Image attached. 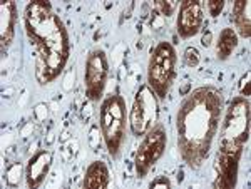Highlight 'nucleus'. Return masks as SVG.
Instances as JSON below:
<instances>
[{
    "label": "nucleus",
    "mask_w": 251,
    "mask_h": 189,
    "mask_svg": "<svg viewBox=\"0 0 251 189\" xmlns=\"http://www.w3.org/2000/svg\"><path fill=\"white\" fill-rule=\"evenodd\" d=\"M176 7H177L176 0H156L154 2V10L166 19H168L169 15H173V12L176 10Z\"/></svg>",
    "instance_id": "16"
},
{
    "label": "nucleus",
    "mask_w": 251,
    "mask_h": 189,
    "mask_svg": "<svg viewBox=\"0 0 251 189\" xmlns=\"http://www.w3.org/2000/svg\"><path fill=\"white\" fill-rule=\"evenodd\" d=\"M223 7H225L223 0H211V2H208V10H209V14H211V17H218V15L221 14Z\"/></svg>",
    "instance_id": "21"
},
{
    "label": "nucleus",
    "mask_w": 251,
    "mask_h": 189,
    "mask_svg": "<svg viewBox=\"0 0 251 189\" xmlns=\"http://www.w3.org/2000/svg\"><path fill=\"white\" fill-rule=\"evenodd\" d=\"M250 87H251V72H250V71H246V74H243V77L240 79V86H238L241 97H246V99H248V95H250Z\"/></svg>",
    "instance_id": "19"
},
{
    "label": "nucleus",
    "mask_w": 251,
    "mask_h": 189,
    "mask_svg": "<svg viewBox=\"0 0 251 189\" xmlns=\"http://www.w3.org/2000/svg\"><path fill=\"white\" fill-rule=\"evenodd\" d=\"M149 188H151V189H157V188L169 189V188H171V181H169L168 178H166V176H159V178L154 179L151 184H149Z\"/></svg>",
    "instance_id": "22"
},
{
    "label": "nucleus",
    "mask_w": 251,
    "mask_h": 189,
    "mask_svg": "<svg viewBox=\"0 0 251 189\" xmlns=\"http://www.w3.org/2000/svg\"><path fill=\"white\" fill-rule=\"evenodd\" d=\"M109 183V169L102 161H94L87 166L84 176V189H104Z\"/></svg>",
    "instance_id": "13"
},
{
    "label": "nucleus",
    "mask_w": 251,
    "mask_h": 189,
    "mask_svg": "<svg viewBox=\"0 0 251 189\" xmlns=\"http://www.w3.org/2000/svg\"><path fill=\"white\" fill-rule=\"evenodd\" d=\"M241 156L229 154L225 151H218L216 161H214V169L218 176L213 186L216 189H231L236 186L238 181V161Z\"/></svg>",
    "instance_id": "10"
},
{
    "label": "nucleus",
    "mask_w": 251,
    "mask_h": 189,
    "mask_svg": "<svg viewBox=\"0 0 251 189\" xmlns=\"http://www.w3.org/2000/svg\"><path fill=\"white\" fill-rule=\"evenodd\" d=\"M176 77V52L169 42H159L151 50L148 66V86L159 99H166Z\"/></svg>",
    "instance_id": "5"
},
{
    "label": "nucleus",
    "mask_w": 251,
    "mask_h": 189,
    "mask_svg": "<svg viewBox=\"0 0 251 189\" xmlns=\"http://www.w3.org/2000/svg\"><path fill=\"white\" fill-rule=\"evenodd\" d=\"M184 64L188 67H196L200 64V52L196 47H188L184 50Z\"/></svg>",
    "instance_id": "18"
},
{
    "label": "nucleus",
    "mask_w": 251,
    "mask_h": 189,
    "mask_svg": "<svg viewBox=\"0 0 251 189\" xmlns=\"http://www.w3.org/2000/svg\"><path fill=\"white\" fill-rule=\"evenodd\" d=\"M203 3L200 0H184L177 15V34L183 39L193 37L203 25Z\"/></svg>",
    "instance_id": "9"
},
{
    "label": "nucleus",
    "mask_w": 251,
    "mask_h": 189,
    "mask_svg": "<svg viewBox=\"0 0 251 189\" xmlns=\"http://www.w3.org/2000/svg\"><path fill=\"white\" fill-rule=\"evenodd\" d=\"M236 46H238L236 32L233 29H223L220 34V39H218V46H216L218 59L226 60L233 54V50L236 49Z\"/></svg>",
    "instance_id": "15"
},
{
    "label": "nucleus",
    "mask_w": 251,
    "mask_h": 189,
    "mask_svg": "<svg viewBox=\"0 0 251 189\" xmlns=\"http://www.w3.org/2000/svg\"><path fill=\"white\" fill-rule=\"evenodd\" d=\"M97 131H99V127H97V126H92V127H91V138H89V144H91L92 147H97V146H99V142H96Z\"/></svg>",
    "instance_id": "25"
},
{
    "label": "nucleus",
    "mask_w": 251,
    "mask_h": 189,
    "mask_svg": "<svg viewBox=\"0 0 251 189\" xmlns=\"http://www.w3.org/2000/svg\"><path fill=\"white\" fill-rule=\"evenodd\" d=\"M25 32L35 50V77L40 86L52 82L66 67L69 59V35L50 3L30 2L24 15Z\"/></svg>",
    "instance_id": "2"
},
{
    "label": "nucleus",
    "mask_w": 251,
    "mask_h": 189,
    "mask_svg": "<svg viewBox=\"0 0 251 189\" xmlns=\"http://www.w3.org/2000/svg\"><path fill=\"white\" fill-rule=\"evenodd\" d=\"M52 141H54V136H52V132H50V134H49V138H47V142H52Z\"/></svg>",
    "instance_id": "28"
},
{
    "label": "nucleus",
    "mask_w": 251,
    "mask_h": 189,
    "mask_svg": "<svg viewBox=\"0 0 251 189\" xmlns=\"http://www.w3.org/2000/svg\"><path fill=\"white\" fill-rule=\"evenodd\" d=\"M164 24H166V17H163L161 14H157L156 10L152 12V15H151V27H152V30L161 32V30L164 29Z\"/></svg>",
    "instance_id": "20"
},
{
    "label": "nucleus",
    "mask_w": 251,
    "mask_h": 189,
    "mask_svg": "<svg viewBox=\"0 0 251 189\" xmlns=\"http://www.w3.org/2000/svg\"><path fill=\"white\" fill-rule=\"evenodd\" d=\"M20 176H22V164L20 163H14L7 167L5 179H7V183H9V186H17L20 183Z\"/></svg>",
    "instance_id": "17"
},
{
    "label": "nucleus",
    "mask_w": 251,
    "mask_h": 189,
    "mask_svg": "<svg viewBox=\"0 0 251 189\" xmlns=\"http://www.w3.org/2000/svg\"><path fill=\"white\" fill-rule=\"evenodd\" d=\"M211 39H213V34L209 30H206L203 34V39H201V44H203L204 47H209L211 46Z\"/></svg>",
    "instance_id": "26"
},
{
    "label": "nucleus",
    "mask_w": 251,
    "mask_h": 189,
    "mask_svg": "<svg viewBox=\"0 0 251 189\" xmlns=\"http://www.w3.org/2000/svg\"><path fill=\"white\" fill-rule=\"evenodd\" d=\"M15 20H17V10H15V3L10 0H3L0 3V42H2V50L14 40V29H15Z\"/></svg>",
    "instance_id": "12"
},
{
    "label": "nucleus",
    "mask_w": 251,
    "mask_h": 189,
    "mask_svg": "<svg viewBox=\"0 0 251 189\" xmlns=\"http://www.w3.org/2000/svg\"><path fill=\"white\" fill-rule=\"evenodd\" d=\"M223 97L213 86L198 87L179 106L176 118L177 147L191 167H200L208 158L220 124Z\"/></svg>",
    "instance_id": "1"
},
{
    "label": "nucleus",
    "mask_w": 251,
    "mask_h": 189,
    "mask_svg": "<svg viewBox=\"0 0 251 189\" xmlns=\"http://www.w3.org/2000/svg\"><path fill=\"white\" fill-rule=\"evenodd\" d=\"M34 114H35V119L37 120H46L47 118V106L46 104H37L34 109Z\"/></svg>",
    "instance_id": "24"
},
{
    "label": "nucleus",
    "mask_w": 251,
    "mask_h": 189,
    "mask_svg": "<svg viewBox=\"0 0 251 189\" xmlns=\"http://www.w3.org/2000/svg\"><path fill=\"white\" fill-rule=\"evenodd\" d=\"M251 2L250 0H238L233 3V19H234V25H236L238 32L243 35L245 39H250L251 35Z\"/></svg>",
    "instance_id": "14"
},
{
    "label": "nucleus",
    "mask_w": 251,
    "mask_h": 189,
    "mask_svg": "<svg viewBox=\"0 0 251 189\" xmlns=\"http://www.w3.org/2000/svg\"><path fill=\"white\" fill-rule=\"evenodd\" d=\"M188 89H189V82H186V84H184V87L181 89V92H183V94H186V92H188Z\"/></svg>",
    "instance_id": "27"
},
{
    "label": "nucleus",
    "mask_w": 251,
    "mask_h": 189,
    "mask_svg": "<svg viewBox=\"0 0 251 189\" xmlns=\"http://www.w3.org/2000/svg\"><path fill=\"white\" fill-rule=\"evenodd\" d=\"M52 164V152L49 149H40L35 152L34 156L29 159L25 167V178H27V186L29 188H39L42 184V181L46 179L49 169Z\"/></svg>",
    "instance_id": "11"
},
{
    "label": "nucleus",
    "mask_w": 251,
    "mask_h": 189,
    "mask_svg": "<svg viewBox=\"0 0 251 189\" xmlns=\"http://www.w3.org/2000/svg\"><path fill=\"white\" fill-rule=\"evenodd\" d=\"M126 102L121 95L111 94L100 102V132L112 158H117L124 142Z\"/></svg>",
    "instance_id": "4"
},
{
    "label": "nucleus",
    "mask_w": 251,
    "mask_h": 189,
    "mask_svg": "<svg viewBox=\"0 0 251 189\" xmlns=\"http://www.w3.org/2000/svg\"><path fill=\"white\" fill-rule=\"evenodd\" d=\"M250 138V100L246 97H234L228 104L225 122L221 129L220 151L229 154H243V146Z\"/></svg>",
    "instance_id": "3"
},
{
    "label": "nucleus",
    "mask_w": 251,
    "mask_h": 189,
    "mask_svg": "<svg viewBox=\"0 0 251 189\" xmlns=\"http://www.w3.org/2000/svg\"><path fill=\"white\" fill-rule=\"evenodd\" d=\"M107 74L109 64L106 52L102 49H94L89 52L86 59V71H84V84H86V95L92 102L102 97Z\"/></svg>",
    "instance_id": "8"
},
{
    "label": "nucleus",
    "mask_w": 251,
    "mask_h": 189,
    "mask_svg": "<svg viewBox=\"0 0 251 189\" xmlns=\"http://www.w3.org/2000/svg\"><path fill=\"white\" fill-rule=\"evenodd\" d=\"M77 147H79V142L74 139V142H71V144H67V147H66V154H64V158H66V161H71L72 158H74V154L77 152Z\"/></svg>",
    "instance_id": "23"
},
{
    "label": "nucleus",
    "mask_w": 251,
    "mask_h": 189,
    "mask_svg": "<svg viewBox=\"0 0 251 189\" xmlns=\"http://www.w3.org/2000/svg\"><path fill=\"white\" fill-rule=\"evenodd\" d=\"M159 119V100L156 92L149 86H141L132 100L129 126L134 136H144L146 132L157 124Z\"/></svg>",
    "instance_id": "6"
},
{
    "label": "nucleus",
    "mask_w": 251,
    "mask_h": 189,
    "mask_svg": "<svg viewBox=\"0 0 251 189\" xmlns=\"http://www.w3.org/2000/svg\"><path fill=\"white\" fill-rule=\"evenodd\" d=\"M166 142H168V134H166V127L163 124L157 122L151 129L146 132L143 142L139 144V149L136 152V172L139 178H144L149 172L154 163L164 154Z\"/></svg>",
    "instance_id": "7"
}]
</instances>
